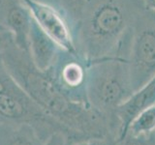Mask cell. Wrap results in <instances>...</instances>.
<instances>
[{"label":"cell","mask_w":155,"mask_h":145,"mask_svg":"<svg viewBox=\"0 0 155 145\" xmlns=\"http://www.w3.org/2000/svg\"><path fill=\"white\" fill-rule=\"evenodd\" d=\"M1 55L17 84L66 130L69 141L111 135L110 125L104 116L90 105L78 103L65 96L46 71L34 65L27 51L13 44Z\"/></svg>","instance_id":"1"},{"label":"cell","mask_w":155,"mask_h":145,"mask_svg":"<svg viewBox=\"0 0 155 145\" xmlns=\"http://www.w3.org/2000/svg\"><path fill=\"white\" fill-rule=\"evenodd\" d=\"M143 0H89L74 31L79 54L90 63L118 57Z\"/></svg>","instance_id":"2"},{"label":"cell","mask_w":155,"mask_h":145,"mask_svg":"<svg viewBox=\"0 0 155 145\" xmlns=\"http://www.w3.org/2000/svg\"><path fill=\"white\" fill-rule=\"evenodd\" d=\"M86 93L89 105L104 116L110 129L116 125L119 135L115 111L133 94L128 60L109 57L88 63Z\"/></svg>","instance_id":"3"},{"label":"cell","mask_w":155,"mask_h":145,"mask_svg":"<svg viewBox=\"0 0 155 145\" xmlns=\"http://www.w3.org/2000/svg\"><path fill=\"white\" fill-rule=\"evenodd\" d=\"M128 67L133 93L155 76V11L147 7L131 26Z\"/></svg>","instance_id":"4"},{"label":"cell","mask_w":155,"mask_h":145,"mask_svg":"<svg viewBox=\"0 0 155 145\" xmlns=\"http://www.w3.org/2000/svg\"><path fill=\"white\" fill-rule=\"evenodd\" d=\"M0 123L30 124L47 139L54 132L66 130L45 112L21 87L0 94Z\"/></svg>","instance_id":"5"},{"label":"cell","mask_w":155,"mask_h":145,"mask_svg":"<svg viewBox=\"0 0 155 145\" xmlns=\"http://www.w3.org/2000/svg\"><path fill=\"white\" fill-rule=\"evenodd\" d=\"M46 72L68 98L89 105L86 93L88 62L84 57L61 50Z\"/></svg>","instance_id":"6"},{"label":"cell","mask_w":155,"mask_h":145,"mask_svg":"<svg viewBox=\"0 0 155 145\" xmlns=\"http://www.w3.org/2000/svg\"><path fill=\"white\" fill-rule=\"evenodd\" d=\"M32 18L63 50L79 54L74 34L67 18L59 9L36 0H22Z\"/></svg>","instance_id":"7"},{"label":"cell","mask_w":155,"mask_h":145,"mask_svg":"<svg viewBox=\"0 0 155 145\" xmlns=\"http://www.w3.org/2000/svg\"><path fill=\"white\" fill-rule=\"evenodd\" d=\"M32 16L22 0H0V24L13 36L17 47L28 52Z\"/></svg>","instance_id":"8"},{"label":"cell","mask_w":155,"mask_h":145,"mask_svg":"<svg viewBox=\"0 0 155 145\" xmlns=\"http://www.w3.org/2000/svg\"><path fill=\"white\" fill-rule=\"evenodd\" d=\"M155 105V76L140 89L135 91L115 111V117L119 123L117 140L124 137L129 125L140 111ZM116 140V141H117Z\"/></svg>","instance_id":"9"},{"label":"cell","mask_w":155,"mask_h":145,"mask_svg":"<svg viewBox=\"0 0 155 145\" xmlns=\"http://www.w3.org/2000/svg\"><path fill=\"white\" fill-rule=\"evenodd\" d=\"M61 50L33 19L28 37V53L34 65L41 71L48 70Z\"/></svg>","instance_id":"10"},{"label":"cell","mask_w":155,"mask_h":145,"mask_svg":"<svg viewBox=\"0 0 155 145\" xmlns=\"http://www.w3.org/2000/svg\"><path fill=\"white\" fill-rule=\"evenodd\" d=\"M45 141L30 124L0 123V145H43Z\"/></svg>","instance_id":"11"},{"label":"cell","mask_w":155,"mask_h":145,"mask_svg":"<svg viewBox=\"0 0 155 145\" xmlns=\"http://www.w3.org/2000/svg\"><path fill=\"white\" fill-rule=\"evenodd\" d=\"M155 132V105L143 109L129 125L127 133L135 135L151 134ZM126 133V134H127Z\"/></svg>","instance_id":"12"},{"label":"cell","mask_w":155,"mask_h":145,"mask_svg":"<svg viewBox=\"0 0 155 145\" xmlns=\"http://www.w3.org/2000/svg\"><path fill=\"white\" fill-rule=\"evenodd\" d=\"M89 0H61V12L67 18L73 34Z\"/></svg>","instance_id":"13"},{"label":"cell","mask_w":155,"mask_h":145,"mask_svg":"<svg viewBox=\"0 0 155 145\" xmlns=\"http://www.w3.org/2000/svg\"><path fill=\"white\" fill-rule=\"evenodd\" d=\"M115 145H155V135L154 134L135 135L127 133L123 138L116 141Z\"/></svg>","instance_id":"14"},{"label":"cell","mask_w":155,"mask_h":145,"mask_svg":"<svg viewBox=\"0 0 155 145\" xmlns=\"http://www.w3.org/2000/svg\"><path fill=\"white\" fill-rule=\"evenodd\" d=\"M19 87L17 82L14 80L12 76L7 70V67L3 61L1 53H0V94L5 92L16 89Z\"/></svg>","instance_id":"15"},{"label":"cell","mask_w":155,"mask_h":145,"mask_svg":"<svg viewBox=\"0 0 155 145\" xmlns=\"http://www.w3.org/2000/svg\"><path fill=\"white\" fill-rule=\"evenodd\" d=\"M116 140L113 139L110 137H96V138H87L76 141H69L68 145H115Z\"/></svg>","instance_id":"16"},{"label":"cell","mask_w":155,"mask_h":145,"mask_svg":"<svg viewBox=\"0 0 155 145\" xmlns=\"http://www.w3.org/2000/svg\"><path fill=\"white\" fill-rule=\"evenodd\" d=\"M43 145H68V139L64 133L54 132L46 139Z\"/></svg>","instance_id":"17"},{"label":"cell","mask_w":155,"mask_h":145,"mask_svg":"<svg viewBox=\"0 0 155 145\" xmlns=\"http://www.w3.org/2000/svg\"><path fill=\"white\" fill-rule=\"evenodd\" d=\"M14 40L12 34L8 31H0V53L13 45Z\"/></svg>","instance_id":"18"},{"label":"cell","mask_w":155,"mask_h":145,"mask_svg":"<svg viewBox=\"0 0 155 145\" xmlns=\"http://www.w3.org/2000/svg\"><path fill=\"white\" fill-rule=\"evenodd\" d=\"M36 1H40L43 3L50 4V5H51V6L59 9L61 11V0H36Z\"/></svg>","instance_id":"19"},{"label":"cell","mask_w":155,"mask_h":145,"mask_svg":"<svg viewBox=\"0 0 155 145\" xmlns=\"http://www.w3.org/2000/svg\"><path fill=\"white\" fill-rule=\"evenodd\" d=\"M143 3L147 9L155 11V0H143Z\"/></svg>","instance_id":"20"},{"label":"cell","mask_w":155,"mask_h":145,"mask_svg":"<svg viewBox=\"0 0 155 145\" xmlns=\"http://www.w3.org/2000/svg\"><path fill=\"white\" fill-rule=\"evenodd\" d=\"M0 31H6V30H5V29L2 27V25H1V24H0Z\"/></svg>","instance_id":"21"},{"label":"cell","mask_w":155,"mask_h":145,"mask_svg":"<svg viewBox=\"0 0 155 145\" xmlns=\"http://www.w3.org/2000/svg\"><path fill=\"white\" fill-rule=\"evenodd\" d=\"M153 134H154V135H155V132H154V133H153Z\"/></svg>","instance_id":"22"}]
</instances>
